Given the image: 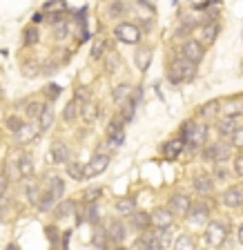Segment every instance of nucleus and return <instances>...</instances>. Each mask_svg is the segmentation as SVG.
<instances>
[{"label":"nucleus","mask_w":243,"mask_h":250,"mask_svg":"<svg viewBox=\"0 0 243 250\" xmlns=\"http://www.w3.org/2000/svg\"><path fill=\"white\" fill-rule=\"evenodd\" d=\"M181 139L187 147L199 150V147L205 146V141H207V127L203 123H185L181 132Z\"/></svg>","instance_id":"1"},{"label":"nucleus","mask_w":243,"mask_h":250,"mask_svg":"<svg viewBox=\"0 0 243 250\" xmlns=\"http://www.w3.org/2000/svg\"><path fill=\"white\" fill-rule=\"evenodd\" d=\"M197 76V65L190 62L187 58H176L172 61L170 65V81L174 85H181L185 81H192V78Z\"/></svg>","instance_id":"2"},{"label":"nucleus","mask_w":243,"mask_h":250,"mask_svg":"<svg viewBox=\"0 0 243 250\" xmlns=\"http://www.w3.org/2000/svg\"><path fill=\"white\" fill-rule=\"evenodd\" d=\"M205 239H207V244L214 246V248L223 246L225 239H228V228H225V224H221V221H210L205 228Z\"/></svg>","instance_id":"3"},{"label":"nucleus","mask_w":243,"mask_h":250,"mask_svg":"<svg viewBox=\"0 0 243 250\" xmlns=\"http://www.w3.org/2000/svg\"><path fill=\"white\" fill-rule=\"evenodd\" d=\"M203 156H205L207 161L212 163H225L232 156V146H228V143H212V146H207L205 152H203Z\"/></svg>","instance_id":"4"},{"label":"nucleus","mask_w":243,"mask_h":250,"mask_svg":"<svg viewBox=\"0 0 243 250\" xmlns=\"http://www.w3.org/2000/svg\"><path fill=\"white\" fill-rule=\"evenodd\" d=\"M114 36L119 41L127 42V45H136L141 41V29L134 25V22H119L114 29Z\"/></svg>","instance_id":"5"},{"label":"nucleus","mask_w":243,"mask_h":250,"mask_svg":"<svg viewBox=\"0 0 243 250\" xmlns=\"http://www.w3.org/2000/svg\"><path fill=\"white\" fill-rule=\"evenodd\" d=\"M190 208H192V201L187 194H181L176 192L170 197V201H167V210H170L174 217H187L190 214Z\"/></svg>","instance_id":"6"},{"label":"nucleus","mask_w":243,"mask_h":250,"mask_svg":"<svg viewBox=\"0 0 243 250\" xmlns=\"http://www.w3.org/2000/svg\"><path fill=\"white\" fill-rule=\"evenodd\" d=\"M203 56H205V47L197 41V38H190V41L183 42V58H187L190 62H201Z\"/></svg>","instance_id":"7"},{"label":"nucleus","mask_w":243,"mask_h":250,"mask_svg":"<svg viewBox=\"0 0 243 250\" xmlns=\"http://www.w3.org/2000/svg\"><path fill=\"white\" fill-rule=\"evenodd\" d=\"M141 250H163V244H161V234L159 230H145L143 234L136 241Z\"/></svg>","instance_id":"8"},{"label":"nucleus","mask_w":243,"mask_h":250,"mask_svg":"<svg viewBox=\"0 0 243 250\" xmlns=\"http://www.w3.org/2000/svg\"><path fill=\"white\" fill-rule=\"evenodd\" d=\"M107 166H109V156L96 154L92 161L85 166V179H92V177H99V174H103V172L107 170Z\"/></svg>","instance_id":"9"},{"label":"nucleus","mask_w":243,"mask_h":250,"mask_svg":"<svg viewBox=\"0 0 243 250\" xmlns=\"http://www.w3.org/2000/svg\"><path fill=\"white\" fill-rule=\"evenodd\" d=\"M221 201L225 208H241L243 206V188L230 186L228 190L221 194Z\"/></svg>","instance_id":"10"},{"label":"nucleus","mask_w":243,"mask_h":250,"mask_svg":"<svg viewBox=\"0 0 243 250\" xmlns=\"http://www.w3.org/2000/svg\"><path fill=\"white\" fill-rule=\"evenodd\" d=\"M192 186H194V190H197L199 194H212L214 192V179L210 177V174H205V172H199V174H194V179H192Z\"/></svg>","instance_id":"11"},{"label":"nucleus","mask_w":243,"mask_h":250,"mask_svg":"<svg viewBox=\"0 0 243 250\" xmlns=\"http://www.w3.org/2000/svg\"><path fill=\"white\" fill-rule=\"evenodd\" d=\"M150 217H152V226H156V230H167L172 226V221H174V214L167 208H156Z\"/></svg>","instance_id":"12"},{"label":"nucleus","mask_w":243,"mask_h":250,"mask_svg":"<svg viewBox=\"0 0 243 250\" xmlns=\"http://www.w3.org/2000/svg\"><path fill=\"white\" fill-rule=\"evenodd\" d=\"M187 219H190V224H194V226L207 224V219H210V208H207L205 203H194V206L190 208Z\"/></svg>","instance_id":"13"},{"label":"nucleus","mask_w":243,"mask_h":250,"mask_svg":"<svg viewBox=\"0 0 243 250\" xmlns=\"http://www.w3.org/2000/svg\"><path fill=\"white\" fill-rule=\"evenodd\" d=\"M107 234L121 244V241H125V237H127V228H125V224L121 219H112L107 224Z\"/></svg>","instance_id":"14"},{"label":"nucleus","mask_w":243,"mask_h":250,"mask_svg":"<svg viewBox=\"0 0 243 250\" xmlns=\"http://www.w3.org/2000/svg\"><path fill=\"white\" fill-rule=\"evenodd\" d=\"M141 92H143L141 87H139V89H134V94H132V96H129V99L123 103V121H132V119H134L136 103L141 101Z\"/></svg>","instance_id":"15"},{"label":"nucleus","mask_w":243,"mask_h":250,"mask_svg":"<svg viewBox=\"0 0 243 250\" xmlns=\"http://www.w3.org/2000/svg\"><path fill=\"white\" fill-rule=\"evenodd\" d=\"M183 147H185V143H183V139H174V141H167L165 146H163V156H165L167 161H174L176 156L183 152Z\"/></svg>","instance_id":"16"},{"label":"nucleus","mask_w":243,"mask_h":250,"mask_svg":"<svg viewBox=\"0 0 243 250\" xmlns=\"http://www.w3.org/2000/svg\"><path fill=\"white\" fill-rule=\"evenodd\" d=\"M217 36H219V25L217 22H205V25L201 27V45L205 47V45H212L214 41H217Z\"/></svg>","instance_id":"17"},{"label":"nucleus","mask_w":243,"mask_h":250,"mask_svg":"<svg viewBox=\"0 0 243 250\" xmlns=\"http://www.w3.org/2000/svg\"><path fill=\"white\" fill-rule=\"evenodd\" d=\"M49 156H52V161L58 163V166H62V163H69V150H67V146H65V143H54Z\"/></svg>","instance_id":"18"},{"label":"nucleus","mask_w":243,"mask_h":250,"mask_svg":"<svg viewBox=\"0 0 243 250\" xmlns=\"http://www.w3.org/2000/svg\"><path fill=\"white\" fill-rule=\"evenodd\" d=\"M38 132H40V127H36V125H31V123H25L20 132H16V141H18V143H29V141H34L38 136Z\"/></svg>","instance_id":"19"},{"label":"nucleus","mask_w":243,"mask_h":250,"mask_svg":"<svg viewBox=\"0 0 243 250\" xmlns=\"http://www.w3.org/2000/svg\"><path fill=\"white\" fill-rule=\"evenodd\" d=\"M134 62H136V67H139L141 72H145V69L150 67V62H152V49L150 47H141V49H136Z\"/></svg>","instance_id":"20"},{"label":"nucleus","mask_w":243,"mask_h":250,"mask_svg":"<svg viewBox=\"0 0 243 250\" xmlns=\"http://www.w3.org/2000/svg\"><path fill=\"white\" fill-rule=\"evenodd\" d=\"M217 130H219V134H221V136H230V139H232V134L239 130L234 116H225V119H221L217 123Z\"/></svg>","instance_id":"21"},{"label":"nucleus","mask_w":243,"mask_h":250,"mask_svg":"<svg viewBox=\"0 0 243 250\" xmlns=\"http://www.w3.org/2000/svg\"><path fill=\"white\" fill-rule=\"evenodd\" d=\"M65 170H67L72 181H83L85 179V166L81 161H69L67 166H65Z\"/></svg>","instance_id":"22"},{"label":"nucleus","mask_w":243,"mask_h":250,"mask_svg":"<svg viewBox=\"0 0 243 250\" xmlns=\"http://www.w3.org/2000/svg\"><path fill=\"white\" fill-rule=\"evenodd\" d=\"M74 212V203L69 199H62V201L56 203V208H54V217L56 219H65Z\"/></svg>","instance_id":"23"},{"label":"nucleus","mask_w":243,"mask_h":250,"mask_svg":"<svg viewBox=\"0 0 243 250\" xmlns=\"http://www.w3.org/2000/svg\"><path fill=\"white\" fill-rule=\"evenodd\" d=\"M129 96H132V85H127V83L116 85V87H114V94H112L114 103H125Z\"/></svg>","instance_id":"24"},{"label":"nucleus","mask_w":243,"mask_h":250,"mask_svg":"<svg viewBox=\"0 0 243 250\" xmlns=\"http://www.w3.org/2000/svg\"><path fill=\"white\" fill-rule=\"evenodd\" d=\"M136 210V201L134 199H129V197H123L116 201V212L119 214H134Z\"/></svg>","instance_id":"25"},{"label":"nucleus","mask_w":243,"mask_h":250,"mask_svg":"<svg viewBox=\"0 0 243 250\" xmlns=\"http://www.w3.org/2000/svg\"><path fill=\"white\" fill-rule=\"evenodd\" d=\"M105 52H107V38L105 36H99L96 41H94V45H92V58H103L105 56Z\"/></svg>","instance_id":"26"},{"label":"nucleus","mask_w":243,"mask_h":250,"mask_svg":"<svg viewBox=\"0 0 243 250\" xmlns=\"http://www.w3.org/2000/svg\"><path fill=\"white\" fill-rule=\"evenodd\" d=\"M54 125V109L49 105H45L40 112V132H47Z\"/></svg>","instance_id":"27"},{"label":"nucleus","mask_w":243,"mask_h":250,"mask_svg":"<svg viewBox=\"0 0 243 250\" xmlns=\"http://www.w3.org/2000/svg\"><path fill=\"white\" fill-rule=\"evenodd\" d=\"M172 248H174V250H194L197 246H194V239H192L190 234H179Z\"/></svg>","instance_id":"28"},{"label":"nucleus","mask_w":243,"mask_h":250,"mask_svg":"<svg viewBox=\"0 0 243 250\" xmlns=\"http://www.w3.org/2000/svg\"><path fill=\"white\" fill-rule=\"evenodd\" d=\"M81 116H83V119L87 121V123H92V121L96 119V116H99V107H96V105H94L92 101H89V103L81 105Z\"/></svg>","instance_id":"29"},{"label":"nucleus","mask_w":243,"mask_h":250,"mask_svg":"<svg viewBox=\"0 0 243 250\" xmlns=\"http://www.w3.org/2000/svg\"><path fill=\"white\" fill-rule=\"evenodd\" d=\"M123 116H114V119L109 121L107 125V136H119V134H125L123 132Z\"/></svg>","instance_id":"30"},{"label":"nucleus","mask_w":243,"mask_h":250,"mask_svg":"<svg viewBox=\"0 0 243 250\" xmlns=\"http://www.w3.org/2000/svg\"><path fill=\"white\" fill-rule=\"evenodd\" d=\"M54 36L58 38V41H67L69 38V21H61L54 25Z\"/></svg>","instance_id":"31"},{"label":"nucleus","mask_w":243,"mask_h":250,"mask_svg":"<svg viewBox=\"0 0 243 250\" xmlns=\"http://www.w3.org/2000/svg\"><path fill=\"white\" fill-rule=\"evenodd\" d=\"M56 201L58 199L54 197L49 190H47L45 194H40V201H38V208L40 210H52V208H56Z\"/></svg>","instance_id":"32"},{"label":"nucleus","mask_w":243,"mask_h":250,"mask_svg":"<svg viewBox=\"0 0 243 250\" xmlns=\"http://www.w3.org/2000/svg\"><path fill=\"white\" fill-rule=\"evenodd\" d=\"M25 194H27V199H29L31 203H36V206H38V201H40V190H38V183L36 181H29V183H27Z\"/></svg>","instance_id":"33"},{"label":"nucleus","mask_w":243,"mask_h":250,"mask_svg":"<svg viewBox=\"0 0 243 250\" xmlns=\"http://www.w3.org/2000/svg\"><path fill=\"white\" fill-rule=\"evenodd\" d=\"M119 65H121V58H119L116 52H112V54L105 56V69H107V74H114L116 69H119Z\"/></svg>","instance_id":"34"},{"label":"nucleus","mask_w":243,"mask_h":250,"mask_svg":"<svg viewBox=\"0 0 243 250\" xmlns=\"http://www.w3.org/2000/svg\"><path fill=\"white\" fill-rule=\"evenodd\" d=\"M49 192H52L56 199H61L62 192H65V181H62V179H58V177H54L52 181H49Z\"/></svg>","instance_id":"35"},{"label":"nucleus","mask_w":243,"mask_h":250,"mask_svg":"<svg viewBox=\"0 0 243 250\" xmlns=\"http://www.w3.org/2000/svg\"><path fill=\"white\" fill-rule=\"evenodd\" d=\"M42 107H45V105H40V103H38V101H31V103L27 105V109H25L27 119H40V112H42Z\"/></svg>","instance_id":"36"},{"label":"nucleus","mask_w":243,"mask_h":250,"mask_svg":"<svg viewBox=\"0 0 243 250\" xmlns=\"http://www.w3.org/2000/svg\"><path fill=\"white\" fill-rule=\"evenodd\" d=\"M18 170H20V177H29L34 172V163H31V156H22L18 161Z\"/></svg>","instance_id":"37"},{"label":"nucleus","mask_w":243,"mask_h":250,"mask_svg":"<svg viewBox=\"0 0 243 250\" xmlns=\"http://www.w3.org/2000/svg\"><path fill=\"white\" fill-rule=\"evenodd\" d=\"M78 116V103L76 101H69L67 105H65V109H62V119L65 121H74Z\"/></svg>","instance_id":"38"},{"label":"nucleus","mask_w":243,"mask_h":250,"mask_svg":"<svg viewBox=\"0 0 243 250\" xmlns=\"http://www.w3.org/2000/svg\"><path fill=\"white\" fill-rule=\"evenodd\" d=\"M22 125H25V121L20 119V116H16V114H11V116H7V127H9V132H20L22 130Z\"/></svg>","instance_id":"39"},{"label":"nucleus","mask_w":243,"mask_h":250,"mask_svg":"<svg viewBox=\"0 0 243 250\" xmlns=\"http://www.w3.org/2000/svg\"><path fill=\"white\" fill-rule=\"evenodd\" d=\"M150 224H152V217L147 212H136L134 214V226H136V228H143L145 230Z\"/></svg>","instance_id":"40"},{"label":"nucleus","mask_w":243,"mask_h":250,"mask_svg":"<svg viewBox=\"0 0 243 250\" xmlns=\"http://www.w3.org/2000/svg\"><path fill=\"white\" fill-rule=\"evenodd\" d=\"M5 177L9 179V181H16V179H22L20 177V170H18V163H7V167H5Z\"/></svg>","instance_id":"41"},{"label":"nucleus","mask_w":243,"mask_h":250,"mask_svg":"<svg viewBox=\"0 0 243 250\" xmlns=\"http://www.w3.org/2000/svg\"><path fill=\"white\" fill-rule=\"evenodd\" d=\"M25 42H27V45L38 42V29H36V27H27V29H25Z\"/></svg>","instance_id":"42"},{"label":"nucleus","mask_w":243,"mask_h":250,"mask_svg":"<svg viewBox=\"0 0 243 250\" xmlns=\"http://www.w3.org/2000/svg\"><path fill=\"white\" fill-rule=\"evenodd\" d=\"M22 74H25V76H38L40 67H38L36 62H25V65H22Z\"/></svg>","instance_id":"43"},{"label":"nucleus","mask_w":243,"mask_h":250,"mask_svg":"<svg viewBox=\"0 0 243 250\" xmlns=\"http://www.w3.org/2000/svg\"><path fill=\"white\" fill-rule=\"evenodd\" d=\"M125 11H127V5H123V2H112L109 5V16H123Z\"/></svg>","instance_id":"44"},{"label":"nucleus","mask_w":243,"mask_h":250,"mask_svg":"<svg viewBox=\"0 0 243 250\" xmlns=\"http://www.w3.org/2000/svg\"><path fill=\"white\" fill-rule=\"evenodd\" d=\"M45 96L49 101H56L58 96H61V87H58V85H47V87H45Z\"/></svg>","instance_id":"45"},{"label":"nucleus","mask_w":243,"mask_h":250,"mask_svg":"<svg viewBox=\"0 0 243 250\" xmlns=\"http://www.w3.org/2000/svg\"><path fill=\"white\" fill-rule=\"evenodd\" d=\"M87 221H89V224H99V208H96V203H89V208H87Z\"/></svg>","instance_id":"46"},{"label":"nucleus","mask_w":243,"mask_h":250,"mask_svg":"<svg viewBox=\"0 0 243 250\" xmlns=\"http://www.w3.org/2000/svg\"><path fill=\"white\" fill-rule=\"evenodd\" d=\"M99 197H101V188H89L87 192L83 194V199H85V201H87V203H94V201H96V199H99Z\"/></svg>","instance_id":"47"},{"label":"nucleus","mask_w":243,"mask_h":250,"mask_svg":"<svg viewBox=\"0 0 243 250\" xmlns=\"http://www.w3.org/2000/svg\"><path fill=\"white\" fill-rule=\"evenodd\" d=\"M232 147L243 150V127H239V130L232 134Z\"/></svg>","instance_id":"48"},{"label":"nucleus","mask_w":243,"mask_h":250,"mask_svg":"<svg viewBox=\"0 0 243 250\" xmlns=\"http://www.w3.org/2000/svg\"><path fill=\"white\" fill-rule=\"evenodd\" d=\"M212 179H219V181H228V170L223 167V163H219V166L214 167V177Z\"/></svg>","instance_id":"49"},{"label":"nucleus","mask_w":243,"mask_h":250,"mask_svg":"<svg viewBox=\"0 0 243 250\" xmlns=\"http://www.w3.org/2000/svg\"><path fill=\"white\" fill-rule=\"evenodd\" d=\"M125 143V134H119V136H107V146L112 147H121Z\"/></svg>","instance_id":"50"},{"label":"nucleus","mask_w":243,"mask_h":250,"mask_svg":"<svg viewBox=\"0 0 243 250\" xmlns=\"http://www.w3.org/2000/svg\"><path fill=\"white\" fill-rule=\"evenodd\" d=\"M234 172H237L239 177H243V154H239L234 159Z\"/></svg>","instance_id":"51"},{"label":"nucleus","mask_w":243,"mask_h":250,"mask_svg":"<svg viewBox=\"0 0 243 250\" xmlns=\"http://www.w3.org/2000/svg\"><path fill=\"white\" fill-rule=\"evenodd\" d=\"M7 183H9V179H7V177H0V197L5 194V190H7Z\"/></svg>","instance_id":"52"},{"label":"nucleus","mask_w":243,"mask_h":250,"mask_svg":"<svg viewBox=\"0 0 243 250\" xmlns=\"http://www.w3.org/2000/svg\"><path fill=\"white\" fill-rule=\"evenodd\" d=\"M47 234H49V239H52L54 244L58 241V232H56V228H49V230H47Z\"/></svg>","instance_id":"53"},{"label":"nucleus","mask_w":243,"mask_h":250,"mask_svg":"<svg viewBox=\"0 0 243 250\" xmlns=\"http://www.w3.org/2000/svg\"><path fill=\"white\" fill-rule=\"evenodd\" d=\"M239 241H241V244H243V224L239 226Z\"/></svg>","instance_id":"54"},{"label":"nucleus","mask_w":243,"mask_h":250,"mask_svg":"<svg viewBox=\"0 0 243 250\" xmlns=\"http://www.w3.org/2000/svg\"><path fill=\"white\" fill-rule=\"evenodd\" d=\"M114 250H127V248H123V246H119V248H114Z\"/></svg>","instance_id":"55"}]
</instances>
